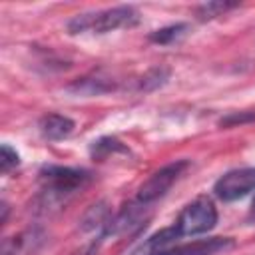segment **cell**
I'll list each match as a JSON object with an SVG mask.
<instances>
[{
    "mask_svg": "<svg viewBox=\"0 0 255 255\" xmlns=\"http://www.w3.org/2000/svg\"><path fill=\"white\" fill-rule=\"evenodd\" d=\"M231 8H237V4H233V2H205V4L197 6L195 16H197L199 20H211V18H215V16L225 14V12L231 10Z\"/></svg>",
    "mask_w": 255,
    "mask_h": 255,
    "instance_id": "cell-12",
    "label": "cell"
},
{
    "mask_svg": "<svg viewBox=\"0 0 255 255\" xmlns=\"http://www.w3.org/2000/svg\"><path fill=\"white\" fill-rule=\"evenodd\" d=\"M187 167V161L185 159H179V161H173L161 169H157L137 191V201L143 203V205H149L153 201H157L159 197H163L169 187L177 181V177L183 173V169Z\"/></svg>",
    "mask_w": 255,
    "mask_h": 255,
    "instance_id": "cell-4",
    "label": "cell"
},
{
    "mask_svg": "<svg viewBox=\"0 0 255 255\" xmlns=\"http://www.w3.org/2000/svg\"><path fill=\"white\" fill-rule=\"evenodd\" d=\"M249 219H251V221H255V197H253V201H251V209H249Z\"/></svg>",
    "mask_w": 255,
    "mask_h": 255,
    "instance_id": "cell-16",
    "label": "cell"
},
{
    "mask_svg": "<svg viewBox=\"0 0 255 255\" xmlns=\"http://www.w3.org/2000/svg\"><path fill=\"white\" fill-rule=\"evenodd\" d=\"M187 32H189V26L185 22H177V24H171V26H165V28H159V30L151 32L149 40L155 42V44H161V46H169V44H175V42L183 40Z\"/></svg>",
    "mask_w": 255,
    "mask_h": 255,
    "instance_id": "cell-10",
    "label": "cell"
},
{
    "mask_svg": "<svg viewBox=\"0 0 255 255\" xmlns=\"http://www.w3.org/2000/svg\"><path fill=\"white\" fill-rule=\"evenodd\" d=\"M233 245L235 243L231 237H209L169 247L165 251H159L157 255H217L221 251H229Z\"/></svg>",
    "mask_w": 255,
    "mask_h": 255,
    "instance_id": "cell-6",
    "label": "cell"
},
{
    "mask_svg": "<svg viewBox=\"0 0 255 255\" xmlns=\"http://www.w3.org/2000/svg\"><path fill=\"white\" fill-rule=\"evenodd\" d=\"M88 179H90L88 171L74 169V167L48 165L40 171V181L44 185V191L54 197H64V195L74 193L76 189L84 187Z\"/></svg>",
    "mask_w": 255,
    "mask_h": 255,
    "instance_id": "cell-3",
    "label": "cell"
},
{
    "mask_svg": "<svg viewBox=\"0 0 255 255\" xmlns=\"http://www.w3.org/2000/svg\"><path fill=\"white\" fill-rule=\"evenodd\" d=\"M179 237H181V233L177 231L175 225H173V227H165V229L153 233L151 237H147L141 245H137V247L131 251V255H157L159 251L169 249L171 243H173L175 239H179Z\"/></svg>",
    "mask_w": 255,
    "mask_h": 255,
    "instance_id": "cell-8",
    "label": "cell"
},
{
    "mask_svg": "<svg viewBox=\"0 0 255 255\" xmlns=\"http://www.w3.org/2000/svg\"><path fill=\"white\" fill-rule=\"evenodd\" d=\"M114 151H128L118 139L114 137H102L98 141H94V147H92V153L96 157H106L108 153H114Z\"/></svg>",
    "mask_w": 255,
    "mask_h": 255,
    "instance_id": "cell-14",
    "label": "cell"
},
{
    "mask_svg": "<svg viewBox=\"0 0 255 255\" xmlns=\"http://www.w3.org/2000/svg\"><path fill=\"white\" fill-rule=\"evenodd\" d=\"M169 80V70L159 66V68H151L147 74H143L141 82H139V90L143 92H151V90H157L161 88L165 82Z\"/></svg>",
    "mask_w": 255,
    "mask_h": 255,
    "instance_id": "cell-11",
    "label": "cell"
},
{
    "mask_svg": "<svg viewBox=\"0 0 255 255\" xmlns=\"http://www.w3.org/2000/svg\"><path fill=\"white\" fill-rule=\"evenodd\" d=\"M139 22V14L133 6H116L108 8L102 12L94 14H80L68 22V32L70 34H84V32H94V34H106L114 32L120 28H131Z\"/></svg>",
    "mask_w": 255,
    "mask_h": 255,
    "instance_id": "cell-1",
    "label": "cell"
},
{
    "mask_svg": "<svg viewBox=\"0 0 255 255\" xmlns=\"http://www.w3.org/2000/svg\"><path fill=\"white\" fill-rule=\"evenodd\" d=\"M213 191L223 201H235L249 195L251 191H255V167H241L227 171L215 181Z\"/></svg>",
    "mask_w": 255,
    "mask_h": 255,
    "instance_id": "cell-5",
    "label": "cell"
},
{
    "mask_svg": "<svg viewBox=\"0 0 255 255\" xmlns=\"http://www.w3.org/2000/svg\"><path fill=\"white\" fill-rule=\"evenodd\" d=\"M68 90L76 96L90 98V96H102V94L116 90V84H114V80L104 78V76H86V78H80L74 84H70Z\"/></svg>",
    "mask_w": 255,
    "mask_h": 255,
    "instance_id": "cell-9",
    "label": "cell"
},
{
    "mask_svg": "<svg viewBox=\"0 0 255 255\" xmlns=\"http://www.w3.org/2000/svg\"><path fill=\"white\" fill-rule=\"evenodd\" d=\"M18 163H20V159H18L16 149H12L8 143H2V147H0V169H2V173L12 171Z\"/></svg>",
    "mask_w": 255,
    "mask_h": 255,
    "instance_id": "cell-15",
    "label": "cell"
},
{
    "mask_svg": "<svg viewBox=\"0 0 255 255\" xmlns=\"http://www.w3.org/2000/svg\"><path fill=\"white\" fill-rule=\"evenodd\" d=\"M38 128H40V133L50 139V141H60L64 137H68L76 124L68 118V116H62V114H46L40 118L38 122Z\"/></svg>",
    "mask_w": 255,
    "mask_h": 255,
    "instance_id": "cell-7",
    "label": "cell"
},
{
    "mask_svg": "<svg viewBox=\"0 0 255 255\" xmlns=\"http://www.w3.org/2000/svg\"><path fill=\"white\" fill-rule=\"evenodd\" d=\"M215 223H217V209L211 203V199L197 197L181 209L175 227L181 235H199L213 229Z\"/></svg>",
    "mask_w": 255,
    "mask_h": 255,
    "instance_id": "cell-2",
    "label": "cell"
},
{
    "mask_svg": "<svg viewBox=\"0 0 255 255\" xmlns=\"http://www.w3.org/2000/svg\"><path fill=\"white\" fill-rule=\"evenodd\" d=\"M82 223H84V229L106 227V225H108V209H106V205H104V203L94 205V207L86 213V217H84Z\"/></svg>",
    "mask_w": 255,
    "mask_h": 255,
    "instance_id": "cell-13",
    "label": "cell"
}]
</instances>
